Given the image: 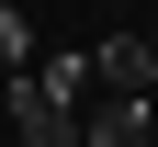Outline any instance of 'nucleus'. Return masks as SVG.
<instances>
[{"instance_id": "20e7f679", "label": "nucleus", "mask_w": 158, "mask_h": 147, "mask_svg": "<svg viewBox=\"0 0 158 147\" xmlns=\"http://www.w3.org/2000/svg\"><path fill=\"white\" fill-rule=\"evenodd\" d=\"M23 45H34V34H23V0H0V57L23 68Z\"/></svg>"}, {"instance_id": "f03ea898", "label": "nucleus", "mask_w": 158, "mask_h": 147, "mask_svg": "<svg viewBox=\"0 0 158 147\" xmlns=\"http://www.w3.org/2000/svg\"><path fill=\"white\" fill-rule=\"evenodd\" d=\"M11 124H23L11 147H79V113H68V102H56L34 68H11Z\"/></svg>"}, {"instance_id": "7ed1b4c3", "label": "nucleus", "mask_w": 158, "mask_h": 147, "mask_svg": "<svg viewBox=\"0 0 158 147\" xmlns=\"http://www.w3.org/2000/svg\"><path fill=\"white\" fill-rule=\"evenodd\" d=\"M79 147H158V102H113V91H90V102H79Z\"/></svg>"}, {"instance_id": "f257e3e1", "label": "nucleus", "mask_w": 158, "mask_h": 147, "mask_svg": "<svg viewBox=\"0 0 158 147\" xmlns=\"http://www.w3.org/2000/svg\"><path fill=\"white\" fill-rule=\"evenodd\" d=\"M90 91L158 102V34H102V45H90Z\"/></svg>"}]
</instances>
